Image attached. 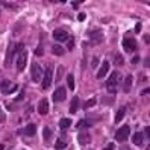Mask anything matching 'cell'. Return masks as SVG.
<instances>
[{
    "label": "cell",
    "instance_id": "4316f807",
    "mask_svg": "<svg viewBox=\"0 0 150 150\" xmlns=\"http://www.w3.org/2000/svg\"><path fill=\"white\" fill-rule=\"evenodd\" d=\"M35 55H37V56H43V55H44V50H43V47H37V49H35Z\"/></svg>",
    "mask_w": 150,
    "mask_h": 150
},
{
    "label": "cell",
    "instance_id": "d6a6232c",
    "mask_svg": "<svg viewBox=\"0 0 150 150\" xmlns=\"http://www.w3.org/2000/svg\"><path fill=\"white\" fill-rule=\"evenodd\" d=\"M71 6L73 8H79V2H71Z\"/></svg>",
    "mask_w": 150,
    "mask_h": 150
},
{
    "label": "cell",
    "instance_id": "30bf717a",
    "mask_svg": "<svg viewBox=\"0 0 150 150\" xmlns=\"http://www.w3.org/2000/svg\"><path fill=\"white\" fill-rule=\"evenodd\" d=\"M53 38L59 41V43H64V41L68 39V33L62 29H56V30H53Z\"/></svg>",
    "mask_w": 150,
    "mask_h": 150
},
{
    "label": "cell",
    "instance_id": "836d02e7",
    "mask_svg": "<svg viewBox=\"0 0 150 150\" xmlns=\"http://www.w3.org/2000/svg\"><path fill=\"white\" fill-rule=\"evenodd\" d=\"M120 150H132L129 146H123V147H120Z\"/></svg>",
    "mask_w": 150,
    "mask_h": 150
},
{
    "label": "cell",
    "instance_id": "f546056e",
    "mask_svg": "<svg viewBox=\"0 0 150 150\" xmlns=\"http://www.w3.org/2000/svg\"><path fill=\"white\" fill-rule=\"evenodd\" d=\"M77 20H79V21H84V20H85V14H79Z\"/></svg>",
    "mask_w": 150,
    "mask_h": 150
},
{
    "label": "cell",
    "instance_id": "484cf974",
    "mask_svg": "<svg viewBox=\"0 0 150 150\" xmlns=\"http://www.w3.org/2000/svg\"><path fill=\"white\" fill-rule=\"evenodd\" d=\"M55 147H56L58 150H61V149H65V147H67V144H65L64 141H58L56 144H55Z\"/></svg>",
    "mask_w": 150,
    "mask_h": 150
},
{
    "label": "cell",
    "instance_id": "3957f363",
    "mask_svg": "<svg viewBox=\"0 0 150 150\" xmlns=\"http://www.w3.org/2000/svg\"><path fill=\"white\" fill-rule=\"evenodd\" d=\"M52 79H53V71L50 67L46 68V71L43 73V80H41V86H43V90H47L50 85H52Z\"/></svg>",
    "mask_w": 150,
    "mask_h": 150
},
{
    "label": "cell",
    "instance_id": "ba28073f",
    "mask_svg": "<svg viewBox=\"0 0 150 150\" xmlns=\"http://www.w3.org/2000/svg\"><path fill=\"white\" fill-rule=\"evenodd\" d=\"M26 62H27V53L24 50H21L18 53V59H17V70L23 71L24 67H26Z\"/></svg>",
    "mask_w": 150,
    "mask_h": 150
},
{
    "label": "cell",
    "instance_id": "e0dca14e",
    "mask_svg": "<svg viewBox=\"0 0 150 150\" xmlns=\"http://www.w3.org/2000/svg\"><path fill=\"white\" fill-rule=\"evenodd\" d=\"M142 140H144V135H142L141 132H136L133 136H132V141L135 146H141L142 144Z\"/></svg>",
    "mask_w": 150,
    "mask_h": 150
},
{
    "label": "cell",
    "instance_id": "52a82bcc",
    "mask_svg": "<svg viewBox=\"0 0 150 150\" xmlns=\"http://www.w3.org/2000/svg\"><path fill=\"white\" fill-rule=\"evenodd\" d=\"M123 49H124L127 53H132L136 49V41L133 38H124L123 39Z\"/></svg>",
    "mask_w": 150,
    "mask_h": 150
},
{
    "label": "cell",
    "instance_id": "9c48e42d",
    "mask_svg": "<svg viewBox=\"0 0 150 150\" xmlns=\"http://www.w3.org/2000/svg\"><path fill=\"white\" fill-rule=\"evenodd\" d=\"M65 97H67L65 88H64V86H58L56 91L53 93V100H55V102H62V100H65Z\"/></svg>",
    "mask_w": 150,
    "mask_h": 150
},
{
    "label": "cell",
    "instance_id": "cb8c5ba5",
    "mask_svg": "<svg viewBox=\"0 0 150 150\" xmlns=\"http://www.w3.org/2000/svg\"><path fill=\"white\" fill-rule=\"evenodd\" d=\"M115 64H117V65H123V64H124V59H123L121 55H117V56H115Z\"/></svg>",
    "mask_w": 150,
    "mask_h": 150
},
{
    "label": "cell",
    "instance_id": "ac0fdd59",
    "mask_svg": "<svg viewBox=\"0 0 150 150\" xmlns=\"http://www.w3.org/2000/svg\"><path fill=\"white\" fill-rule=\"evenodd\" d=\"M77 109H79V97H73L71 105H70V112L71 114H76Z\"/></svg>",
    "mask_w": 150,
    "mask_h": 150
},
{
    "label": "cell",
    "instance_id": "9a60e30c",
    "mask_svg": "<svg viewBox=\"0 0 150 150\" xmlns=\"http://www.w3.org/2000/svg\"><path fill=\"white\" fill-rule=\"evenodd\" d=\"M23 133L27 135V136H33V135L37 133V126L32 124V123H30V124H27V126L23 129Z\"/></svg>",
    "mask_w": 150,
    "mask_h": 150
},
{
    "label": "cell",
    "instance_id": "2e32d148",
    "mask_svg": "<svg viewBox=\"0 0 150 150\" xmlns=\"http://www.w3.org/2000/svg\"><path fill=\"white\" fill-rule=\"evenodd\" d=\"M52 52H53V55H56V56H62V55H65V49L62 46H59V44H55L52 47Z\"/></svg>",
    "mask_w": 150,
    "mask_h": 150
},
{
    "label": "cell",
    "instance_id": "d4e9b609",
    "mask_svg": "<svg viewBox=\"0 0 150 150\" xmlns=\"http://www.w3.org/2000/svg\"><path fill=\"white\" fill-rule=\"evenodd\" d=\"M93 124V121H88V120H84V121H79V124H77V127H86V126H91Z\"/></svg>",
    "mask_w": 150,
    "mask_h": 150
},
{
    "label": "cell",
    "instance_id": "1f68e13d",
    "mask_svg": "<svg viewBox=\"0 0 150 150\" xmlns=\"http://www.w3.org/2000/svg\"><path fill=\"white\" fill-rule=\"evenodd\" d=\"M103 150H114V144H108Z\"/></svg>",
    "mask_w": 150,
    "mask_h": 150
},
{
    "label": "cell",
    "instance_id": "277c9868",
    "mask_svg": "<svg viewBox=\"0 0 150 150\" xmlns=\"http://www.w3.org/2000/svg\"><path fill=\"white\" fill-rule=\"evenodd\" d=\"M17 88H18L17 84H12V82L8 80V79L2 80V84H0V90H2L3 94H12V93H15Z\"/></svg>",
    "mask_w": 150,
    "mask_h": 150
},
{
    "label": "cell",
    "instance_id": "7402d4cb",
    "mask_svg": "<svg viewBox=\"0 0 150 150\" xmlns=\"http://www.w3.org/2000/svg\"><path fill=\"white\" fill-rule=\"evenodd\" d=\"M62 74H64V67H62V65H59V67H58V71H56V77H58L56 80H58V82L61 80V77H62Z\"/></svg>",
    "mask_w": 150,
    "mask_h": 150
},
{
    "label": "cell",
    "instance_id": "603a6c76",
    "mask_svg": "<svg viewBox=\"0 0 150 150\" xmlns=\"http://www.w3.org/2000/svg\"><path fill=\"white\" fill-rule=\"evenodd\" d=\"M94 105H95V99L93 97V99H90V100H88L86 103L84 105V108H85V109H88V108H91V106H94Z\"/></svg>",
    "mask_w": 150,
    "mask_h": 150
},
{
    "label": "cell",
    "instance_id": "7c38bea8",
    "mask_svg": "<svg viewBox=\"0 0 150 150\" xmlns=\"http://www.w3.org/2000/svg\"><path fill=\"white\" fill-rule=\"evenodd\" d=\"M132 85H133V76H132V74H129V76H126L124 84H123V91H124V93H131Z\"/></svg>",
    "mask_w": 150,
    "mask_h": 150
},
{
    "label": "cell",
    "instance_id": "5bb4252c",
    "mask_svg": "<svg viewBox=\"0 0 150 150\" xmlns=\"http://www.w3.org/2000/svg\"><path fill=\"white\" fill-rule=\"evenodd\" d=\"M79 144H82V146H85V144H88V142L91 141V135L88 133L86 131H84V132H79Z\"/></svg>",
    "mask_w": 150,
    "mask_h": 150
},
{
    "label": "cell",
    "instance_id": "d590c367",
    "mask_svg": "<svg viewBox=\"0 0 150 150\" xmlns=\"http://www.w3.org/2000/svg\"><path fill=\"white\" fill-rule=\"evenodd\" d=\"M68 49H70V50H71V49H73V39H71V41H70V43H68Z\"/></svg>",
    "mask_w": 150,
    "mask_h": 150
},
{
    "label": "cell",
    "instance_id": "44dd1931",
    "mask_svg": "<svg viewBox=\"0 0 150 150\" xmlns=\"http://www.w3.org/2000/svg\"><path fill=\"white\" fill-rule=\"evenodd\" d=\"M67 82H68V88H70V90H74V77H73V74H68L67 76Z\"/></svg>",
    "mask_w": 150,
    "mask_h": 150
},
{
    "label": "cell",
    "instance_id": "6da1fadb",
    "mask_svg": "<svg viewBox=\"0 0 150 150\" xmlns=\"http://www.w3.org/2000/svg\"><path fill=\"white\" fill-rule=\"evenodd\" d=\"M120 73L118 71H112L111 76L108 77V82H106V90L108 93L111 94H115L117 93V85H118V80H120Z\"/></svg>",
    "mask_w": 150,
    "mask_h": 150
},
{
    "label": "cell",
    "instance_id": "d6986e66",
    "mask_svg": "<svg viewBox=\"0 0 150 150\" xmlns=\"http://www.w3.org/2000/svg\"><path fill=\"white\" fill-rule=\"evenodd\" d=\"M70 126H71V120L61 118V121H59V127H61V129H64V131H65V129H68Z\"/></svg>",
    "mask_w": 150,
    "mask_h": 150
},
{
    "label": "cell",
    "instance_id": "8d00e7d4",
    "mask_svg": "<svg viewBox=\"0 0 150 150\" xmlns=\"http://www.w3.org/2000/svg\"><path fill=\"white\" fill-rule=\"evenodd\" d=\"M141 94H142V95H144V94H149V88H146L144 91H141Z\"/></svg>",
    "mask_w": 150,
    "mask_h": 150
},
{
    "label": "cell",
    "instance_id": "8fae6325",
    "mask_svg": "<svg viewBox=\"0 0 150 150\" xmlns=\"http://www.w3.org/2000/svg\"><path fill=\"white\" fill-rule=\"evenodd\" d=\"M38 112L41 115H47V112H49V102H47V99H41L39 103H38Z\"/></svg>",
    "mask_w": 150,
    "mask_h": 150
},
{
    "label": "cell",
    "instance_id": "4fadbf2b",
    "mask_svg": "<svg viewBox=\"0 0 150 150\" xmlns=\"http://www.w3.org/2000/svg\"><path fill=\"white\" fill-rule=\"evenodd\" d=\"M108 70H109V62H108V61H103L102 65H100V70L97 73V79H103L108 74Z\"/></svg>",
    "mask_w": 150,
    "mask_h": 150
},
{
    "label": "cell",
    "instance_id": "4dcf8cb0",
    "mask_svg": "<svg viewBox=\"0 0 150 150\" xmlns=\"http://www.w3.org/2000/svg\"><path fill=\"white\" fill-rule=\"evenodd\" d=\"M135 32H141V23H136V26H135Z\"/></svg>",
    "mask_w": 150,
    "mask_h": 150
},
{
    "label": "cell",
    "instance_id": "e575fe53",
    "mask_svg": "<svg viewBox=\"0 0 150 150\" xmlns=\"http://www.w3.org/2000/svg\"><path fill=\"white\" fill-rule=\"evenodd\" d=\"M0 121H5V114L0 112Z\"/></svg>",
    "mask_w": 150,
    "mask_h": 150
},
{
    "label": "cell",
    "instance_id": "7a4b0ae2",
    "mask_svg": "<svg viewBox=\"0 0 150 150\" xmlns=\"http://www.w3.org/2000/svg\"><path fill=\"white\" fill-rule=\"evenodd\" d=\"M129 135H131V127H129L127 124L126 126H121L117 131V133H115V140H117L118 142H124L129 138Z\"/></svg>",
    "mask_w": 150,
    "mask_h": 150
},
{
    "label": "cell",
    "instance_id": "8992f818",
    "mask_svg": "<svg viewBox=\"0 0 150 150\" xmlns=\"http://www.w3.org/2000/svg\"><path fill=\"white\" fill-rule=\"evenodd\" d=\"M18 50V46L15 43H11L8 46V52H6V59H5V65L6 67H9V64L12 62V59H14V55H15V52Z\"/></svg>",
    "mask_w": 150,
    "mask_h": 150
},
{
    "label": "cell",
    "instance_id": "83f0119b",
    "mask_svg": "<svg viewBox=\"0 0 150 150\" xmlns=\"http://www.w3.org/2000/svg\"><path fill=\"white\" fill-rule=\"evenodd\" d=\"M50 133H52V132H50V129H49V127H46V129H44V136H46V138H49Z\"/></svg>",
    "mask_w": 150,
    "mask_h": 150
},
{
    "label": "cell",
    "instance_id": "ffe728a7",
    "mask_svg": "<svg viewBox=\"0 0 150 150\" xmlns=\"http://www.w3.org/2000/svg\"><path fill=\"white\" fill-rule=\"evenodd\" d=\"M124 112H126V109L124 108H120L118 111H117V115H115V121L120 123L123 118H124Z\"/></svg>",
    "mask_w": 150,
    "mask_h": 150
},
{
    "label": "cell",
    "instance_id": "74e56055",
    "mask_svg": "<svg viewBox=\"0 0 150 150\" xmlns=\"http://www.w3.org/2000/svg\"><path fill=\"white\" fill-rule=\"evenodd\" d=\"M3 149H5V146H3V144H0V150H3Z\"/></svg>",
    "mask_w": 150,
    "mask_h": 150
},
{
    "label": "cell",
    "instance_id": "f1b7e54d",
    "mask_svg": "<svg viewBox=\"0 0 150 150\" xmlns=\"http://www.w3.org/2000/svg\"><path fill=\"white\" fill-rule=\"evenodd\" d=\"M97 64H99V58L95 56V58H93V67L95 68V67H97Z\"/></svg>",
    "mask_w": 150,
    "mask_h": 150
},
{
    "label": "cell",
    "instance_id": "5b68a950",
    "mask_svg": "<svg viewBox=\"0 0 150 150\" xmlns=\"http://www.w3.org/2000/svg\"><path fill=\"white\" fill-rule=\"evenodd\" d=\"M30 76H32V80L38 84V82L43 80V70H41V65L39 64H32V70H30Z\"/></svg>",
    "mask_w": 150,
    "mask_h": 150
}]
</instances>
